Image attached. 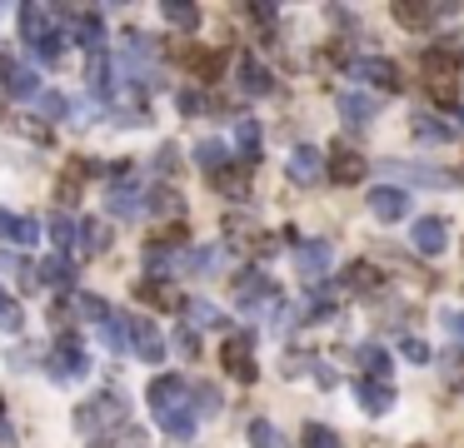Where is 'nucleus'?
<instances>
[{"mask_svg":"<svg viewBox=\"0 0 464 448\" xmlns=\"http://www.w3.org/2000/svg\"><path fill=\"white\" fill-rule=\"evenodd\" d=\"M420 70H424V90H430L434 105H454V100H459V70H464V65L454 60V50H444V45L424 50Z\"/></svg>","mask_w":464,"mask_h":448,"instance_id":"1","label":"nucleus"},{"mask_svg":"<svg viewBox=\"0 0 464 448\" xmlns=\"http://www.w3.org/2000/svg\"><path fill=\"white\" fill-rule=\"evenodd\" d=\"M130 414V399L125 394H115V389H105V394H96L86 408L76 414V428L80 434H96V438H105V428L115 434V424Z\"/></svg>","mask_w":464,"mask_h":448,"instance_id":"2","label":"nucleus"},{"mask_svg":"<svg viewBox=\"0 0 464 448\" xmlns=\"http://www.w3.org/2000/svg\"><path fill=\"white\" fill-rule=\"evenodd\" d=\"M45 369H50L55 379H86V369H90V354L80 349V339H76V334H65V339L55 344L50 354H45Z\"/></svg>","mask_w":464,"mask_h":448,"instance_id":"3","label":"nucleus"},{"mask_svg":"<svg viewBox=\"0 0 464 448\" xmlns=\"http://www.w3.org/2000/svg\"><path fill=\"white\" fill-rule=\"evenodd\" d=\"M145 394H150V408H155L160 418H170V414H180V408H190V384H185L180 373H160V379H155Z\"/></svg>","mask_w":464,"mask_h":448,"instance_id":"4","label":"nucleus"},{"mask_svg":"<svg viewBox=\"0 0 464 448\" xmlns=\"http://www.w3.org/2000/svg\"><path fill=\"white\" fill-rule=\"evenodd\" d=\"M335 264V245L330 239H310V245H295V269H300L305 284H320Z\"/></svg>","mask_w":464,"mask_h":448,"instance_id":"5","label":"nucleus"},{"mask_svg":"<svg viewBox=\"0 0 464 448\" xmlns=\"http://www.w3.org/2000/svg\"><path fill=\"white\" fill-rule=\"evenodd\" d=\"M130 354H135V359H145V363H160L165 359V334L155 329L145 314H130Z\"/></svg>","mask_w":464,"mask_h":448,"instance_id":"6","label":"nucleus"},{"mask_svg":"<svg viewBox=\"0 0 464 448\" xmlns=\"http://www.w3.org/2000/svg\"><path fill=\"white\" fill-rule=\"evenodd\" d=\"M220 363H225L230 379H240V384H255L259 369H255V354H250V339H225V349H220Z\"/></svg>","mask_w":464,"mask_h":448,"instance_id":"7","label":"nucleus"},{"mask_svg":"<svg viewBox=\"0 0 464 448\" xmlns=\"http://www.w3.org/2000/svg\"><path fill=\"white\" fill-rule=\"evenodd\" d=\"M369 214L385 220V224L405 220V214H410V194H405L400 184H375V190H369Z\"/></svg>","mask_w":464,"mask_h":448,"instance_id":"8","label":"nucleus"},{"mask_svg":"<svg viewBox=\"0 0 464 448\" xmlns=\"http://www.w3.org/2000/svg\"><path fill=\"white\" fill-rule=\"evenodd\" d=\"M414 249H420V255H444V249H450V224L440 220V214H424V220H414Z\"/></svg>","mask_w":464,"mask_h":448,"instance_id":"9","label":"nucleus"},{"mask_svg":"<svg viewBox=\"0 0 464 448\" xmlns=\"http://www.w3.org/2000/svg\"><path fill=\"white\" fill-rule=\"evenodd\" d=\"M265 299H275V284L259 274V269H245V274L235 279V304L240 309H259Z\"/></svg>","mask_w":464,"mask_h":448,"instance_id":"10","label":"nucleus"},{"mask_svg":"<svg viewBox=\"0 0 464 448\" xmlns=\"http://www.w3.org/2000/svg\"><path fill=\"white\" fill-rule=\"evenodd\" d=\"M324 170H330V180H335V184H359L369 175V165H365V155H355V149L340 145L335 155H330V165H324Z\"/></svg>","mask_w":464,"mask_h":448,"instance_id":"11","label":"nucleus"},{"mask_svg":"<svg viewBox=\"0 0 464 448\" xmlns=\"http://www.w3.org/2000/svg\"><path fill=\"white\" fill-rule=\"evenodd\" d=\"M285 175H290L295 184H314L324 175V155H320V149H310V145H300L290 160H285Z\"/></svg>","mask_w":464,"mask_h":448,"instance_id":"12","label":"nucleus"},{"mask_svg":"<svg viewBox=\"0 0 464 448\" xmlns=\"http://www.w3.org/2000/svg\"><path fill=\"white\" fill-rule=\"evenodd\" d=\"M385 175H395V180H405V184H430V190H444V184H454V175L430 170V165H385Z\"/></svg>","mask_w":464,"mask_h":448,"instance_id":"13","label":"nucleus"},{"mask_svg":"<svg viewBox=\"0 0 464 448\" xmlns=\"http://www.w3.org/2000/svg\"><path fill=\"white\" fill-rule=\"evenodd\" d=\"M355 80H369V85H385V90H400V70H395V60H379V55H369V60L355 65Z\"/></svg>","mask_w":464,"mask_h":448,"instance_id":"14","label":"nucleus"},{"mask_svg":"<svg viewBox=\"0 0 464 448\" xmlns=\"http://www.w3.org/2000/svg\"><path fill=\"white\" fill-rule=\"evenodd\" d=\"M0 239H11V245H35V239H41V224L25 220V214L0 210Z\"/></svg>","mask_w":464,"mask_h":448,"instance_id":"15","label":"nucleus"},{"mask_svg":"<svg viewBox=\"0 0 464 448\" xmlns=\"http://www.w3.org/2000/svg\"><path fill=\"white\" fill-rule=\"evenodd\" d=\"M359 408H365V414H389V408H395V384L365 379V384H359Z\"/></svg>","mask_w":464,"mask_h":448,"instance_id":"16","label":"nucleus"},{"mask_svg":"<svg viewBox=\"0 0 464 448\" xmlns=\"http://www.w3.org/2000/svg\"><path fill=\"white\" fill-rule=\"evenodd\" d=\"M240 90H245V95H270V90H275L270 70H265L255 55H245V60H240Z\"/></svg>","mask_w":464,"mask_h":448,"instance_id":"17","label":"nucleus"},{"mask_svg":"<svg viewBox=\"0 0 464 448\" xmlns=\"http://www.w3.org/2000/svg\"><path fill=\"white\" fill-rule=\"evenodd\" d=\"M135 299H141V304H155V309H180V294H175L165 279H141V284H135Z\"/></svg>","mask_w":464,"mask_h":448,"instance_id":"18","label":"nucleus"},{"mask_svg":"<svg viewBox=\"0 0 464 448\" xmlns=\"http://www.w3.org/2000/svg\"><path fill=\"white\" fill-rule=\"evenodd\" d=\"M86 175H100V165L70 160V165H65V175H60V184H55V194H60L65 204H76L80 200V180H86Z\"/></svg>","mask_w":464,"mask_h":448,"instance_id":"19","label":"nucleus"},{"mask_svg":"<svg viewBox=\"0 0 464 448\" xmlns=\"http://www.w3.org/2000/svg\"><path fill=\"white\" fill-rule=\"evenodd\" d=\"M340 115H345L350 125H369V120L379 115V105L369 95H359V90H345V95H340Z\"/></svg>","mask_w":464,"mask_h":448,"instance_id":"20","label":"nucleus"},{"mask_svg":"<svg viewBox=\"0 0 464 448\" xmlns=\"http://www.w3.org/2000/svg\"><path fill=\"white\" fill-rule=\"evenodd\" d=\"M35 284H50V289H70L76 284V269H70V259H45V264H35Z\"/></svg>","mask_w":464,"mask_h":448,"instance_id":"21","label":"nucleus"},{"mask_svg":"<svg viewBox=\"0 0 464 448\" xmlns=\"http://www.w3.org/2000/svg\"><path fill=\"white\" fill-rule=\"evenodd\" d=\"M105 210L110 214H125V220H130V214L145 210V200H141V190H135V184H115V190L105 194Z\"/></svg>","mask_w":464,"mask_h":448,"instance_id":"22","label":"nucleus"},{"mask_svg":"<svg viewBox=\"0 0 464 448\" xmlns=\"http://www.w3.org/2000/svg\"><path fill=\"white\" fill-rule=\"evenodd\" d=\"M379 284H385V274H379L375 264H365V259L345 269V289H350V294H369V289H379Z\"/></svg>","mask_w":464,"mask_h":448,"instance_id":"23","label":"nucleus"},{"mask_svg":"<svg viewBox=\"0 0 464 448\" xmlns=\"http://www.w3.org/2000/svg\"><path fill=\"white\" fill-rule=\"evenodd\" d=\"M185 60H190V70L200 75V80H220V70H225V50H190L185 55Z\"/></svg>","mask_w":464,"mask_h":448,"instance_id":"24","label":"nucleus"},{"mask_svg":"<svg viewBox=\"0 0 464 448\" xmlns=\"http://www.w3.org/2000/svg\"><path fill=\"white\" fill-rule=\"evenodd\" d=\"M195 165H200V170H210V175H220L230 165V149L220 145V139H200V145H195Z\"/></svg>","mask_w":464,"mask_h":448,"instance_id":"25","label":"nucleus"},{"mask_svg":"<svg viewBox=\"0 0 464 448\" xmlns=\"http://www.w3.org/2000/svg\"><path fill=\"white\" fill-rule=\"evenodd\" d=\"M90 448H150V434L145 428H115V434L96 438Z\"/></svg>","mask_w":464,"mask_h":448,"instance_id":"26","label":"nucleus"},{"mask_svg":"<svg viewBox=\"0 0 464 448\" xmlns=\"http://www.w3.org/2000/svg\"><path fill=\"white\" fill-rule=\"evenodd\" d=\"M5 95H11V100H31V95H41V80H35V70L15 65L11 80H5Z\"/></svg>","mask_w":464,"mask_h":448,"instance_id":"27","label":"nucleus"},{"mask_svg":"<svg viewBox=\"0 0 464 448\" xmlns=\"http://www.w3.org/2000/svg\"><path fill=\"white\" fill-rule=\"evenodd\" d=\"M235 139H240V160L255 165V160H259V125H255V120H240V125H235Z\"/></svg>","mask_w":464,"mask_h":448,"instance_id":"28","label":"nucleus"},{"mask_svg":"<svg viewBox=\"0 0 464 448\" xmlns=\"http://www.w3.org/2000/svg\"><path fill=\"white\" fill-rule=\"evenodd\" d=\"M76 249H80V255H100V249H105V235H100L96 220H80L76 224Z\"/></svg>","mask_w":464,"mask_h":448,"instance_id":"29","label":"nucleus"},{"mask_svg":"<svg viewBox=\"0 0 464 448\" xmlns=\"http://www.w3.org/2000/svg\"><path fill=\"white\" fill-rule=\"evenodd\" d=\"M359 369H365L369 379H385V384H389V354L379 349V344H369V349H359Z\"/></svg>","mask_w":464,"mask_h":448,"instance_id":"30","label":"nucleus"},{"mask_svg":"<svg viewBox=\"0 0 464 448\" xmlns=\"http://www.w3.org/2000/svg\"><path fill=\"white\" fill-rule=\"evenodd\" d=\"M165 21L180 25V31H195V25H200V11H195L190 0H165Z\"/></svg>","mask_w":464,"mask_h":448,"instance_id":"31","label":"nucleus"},{"mask_svg":"<svg viewBox=\"0 0 464 448\" xmlns=\"http://www.w3.org/2000/svg\"><path fill=\"white\" fill-rule=\"evenodd\" d=\"M215 184H220V194H230V200H245V194H250L245 170H235V165H225V170L215 175Z\"/></svg>","mask_w":464,"mask_h":448,"instance_id":"32","label":"nucleus"},{"mask_svg":"<svg viewBox=\"0 0 464 448\" xmlns=\"http://www.w3.org/2000/svg\"><path fill=\"white\" fill-rule=\"evenodd\" d=\"M190 329H225V314L200 299V304H190Z\"/></svg>","mask_w":464,"mask_h":448,"instance_id":"33","label":"nucleus"},{"mask_svg":"<svg viewBox=\"0 0 464 448\" xmlns=\"http://www.w3.org/2000/svg\"><path fill=\"white\" fill-rule=\"evenodd\" d=\"M0 329H5V334H21V329H25V314H21V304H15V299L5 294V289H0Z\"/></svg>","mask_w":464,"mask_h":448,"instance_id":"34","label":"nucleus"},{"mask_svg":"<svg viewBox=\"0 0 464 448\" xmlns=\"http://www.w3.org/2000/svg\"><path fill=\"white\" fill-rule=\"evenodd\" d=\"M250 448H285V438L275 434L270 418H255V424H250Z\"/></svg>","mask_w":464,"mask_h":448,"instance_id":"35","label":"nucleus"},{"mask_svg":"<svg viewBox=\"0 0 464 448\" xmlns=\"http://www.w3.org/2000/svg\"><path fill=\"white\" fill-rule=\"evenodd\" d=\"M100 334H105V344L115 354H130V319H105V324H100Z\"/></svg>","mask_w":464,"mask_h":448,"instance_id":"36","label":"nucleus"},{"mask_svg":"<svg viewBox=\"0 0 464 448\" xmlns=\"http://www.w3.org/2000/svg\"><path fill=\"white\" fill-rule=\"evenodd\" d=\"M25 50H31V60H45V65H55V60H60V35H55V31H45L41 40H31Z\"/></svg>","mask_w":464,"mask_h":448,"instance_id":"37","label":"nucleus"},{"mask_svg":"<svg viewBox=\"0 0 464 448\" xmlns=\"http://www.w3.org/2000/svg\"><path fill=\"white\" fill-rule=\"evenodd\" d=\"M21 35H25V45L45 35V11L41 5H21Z\"/></svg>","mask_w":464,"mask_h":448,"instance_id":"38","label":"nucleus"},{"mask_svg":"<svg viewBox=\"0 0 464 448\" xmlns=\"http://www.w3.org/2000/svg\"><path fill=\"white\" fill-rule=\"evenodd\" d=\"M160 424H165V434H170V438H180V444H185V438H195V408H180V414L160 418Z\"/></svg>","mask_w":464,"mask_h":448,"instance_id":"39","label":"nucleus"},{"mask_svg":"<svg viewBox=\"0 0 464 448\" xmlns=\"http://www.w3.org/2000/svg\"><path fill=\"white\" fill-rule=\"evenodd\" d=\"M430 15H434V5H410V0H400V5H395V21L410 25V31H420Z\"/></svg>","mask_w":464,"mask_h":448,"instance_id":"40","label":"nucleus"},{"mask_svg":"<svg viewBox=\"0 0 464 448\" xmlns=\"http://www.w3.org/2000/svg\"><path fill=\"white\" fill-rule=\"evenodd\" d=\"M190 408H195V418H200V414H220V394L210 384H195L190 389Z\"/></svg>","mask_w":464,"mask_h":448,"instance_id":"41","label":"nucleus"},{"mask_svg":"<svg viewBox=\"0 0 464 448\" xmlns=\"http://www.w3.org/2000/svg\"><path fill=\"white\" fill-rule=\"evenodd\" d=\"M35 105H41V115H45V120H65L70 100H65L60 90H41V95H35Z\"/></svg>","mask_w":464,"mask_h":448,"instance_id":"42","label":"nucleus"},{"mask_svg":"<svg viewBox=\"0 0 464 448\" xmlns=\"http://www.w3.org/2000/svg\"><path fill=\"white\" fill-rule=\"evenodd\" d=\"M76 314H80V319H90V324H105V319H110L105 299H96V294H80V299H76Z\"/></svg>","mask_w":464,"mask_h":448,"instance_id":"43","label":"nucleus"},{"mask_svg":"<svg viewBox=\"0 0 464 448\" xmlns=\"http://www.w3.org/2000/svg\"><path fill=\"white\" fill-rule=\"evenodd\" d=\"M414 135L430 139V145H444V139H450V125H440V120H430V115H414Z\"/></svg>","mask_w":464,"mask_h":448,"instance_id":"44","label":"nucleus"},{"mask_svg":"<svg viewBox=\"0 0 464 448\" xmlns=\"http://www.w3.org/2000/svg\"><path fill=\"white\" fill-rule=\"evenodd\" d=\"M305 448H340V434L324 424H305Z\"/></svg>","mask_w":464,"mask_h":448,"instance_id":"45","label":"nucleus"},{"mask_svg":"<svg viewBox=\"0 0 464 448\" xmlns=\"http://www.w3.org/2000/svg\"><path fill=\"white\" fill-rule=\"evenodd\" d=\"M50 239L55 245H76V220H70V214H50Z\"/></svg>","mask_w":464,"mask_h":448,"instance_id":"46","label":"nucleus"},{"mask_svg":"<svg viewBox=\"0 0 464 448\" xmlns=\"http://www.w3.org/2000/svg\"><path fill=\"white\" fill-rule=\"evenodd\" d=\"M145 204H150L155 214H180V194H175V190H150V200H145Z\"/></svg>","mask_w":464,"mask_h":448,"instance_id":"47","label":"nucleus"},{"mask_svg":"<svg viewBox=\"0 0 464 448\" xmlns=\"http://www.w3.org/2000/svg\"><path fill=\"white\" fill-rule=\"evenodd\" d=\"M400 354H405L410 363H430V359H434L430 344H420V339H405V344H400Z\"/></svg>","mask_w":464,"mask_h":448,"instance_id":"48","label":"nucleus"},{"mask_svg":"<svg viewBox=\"0 0 464 448\" xmlns=\"http://www.w3.org/2000/svg\"><path fill=\"white\" fill-rule=\"evenodd\" d=\"M125 45H130V55H141V50H145V40H141L135 31L125 35ZM120 70H125V75H135V70H141V60H125V55H120Z\"/></svg>","mask_w":464,"mask_h":448,"instance_id":"49","label":"nucleus"},{"mask_svg":"<svg viewBox=\"0 0 464 448\" xmlns=\"http://www.w3.org/2000/svg\"><path fill=\"white\" fill-rule=\"evenodd\" d=\"M0 269H5V274H31V269H25V259L21 255H15V249H0Z\"/></svg>","mask_w":464,"mask_h":448,"instance_id":"50","label":"nucleus"},{"mask_svg":"<svg viewBox=\"0 0 464 448\" xmlns=\"http://www.w3.org/2000/svg\"><path fill=\"white\" fill-rule=\"evenodd\" d=\"M175 349H180L185 359H195V354H200V339H195V329H180V334H175Z\"/></svg>","mask_w":464,"mask_h":448,"instance_id":"51","label":"nucleus"},{"mask_svg":"<svg viewBox=\"0 0 464 448\" xmlns=\"http://www.w3.org/2000/svg\"><path fill=\"white\" fill-rule=\"evenodd\" d=\"M180 110H185V115H200V110H205V95H195V90H185V95H180Z\"/></svg>","mask_w":464,"mask_h":448,"instance_id":"52","label":"nucleus"},{"mask_svg":"<svg viewBox=\"0 0 464 448\" xmlns=\"http://www.w3.org/2000/svg\"><path fill=\"white\" fill-rule=\"evenodd\" d=\"M444 324H450V334L464 344V314H444Z\"/></svg>","mask_w":464,"mask_h":448,"instance_id":"53","label":"nucleus"},{"mask_svg":"<svg viewBox=\"0 0 464 448\" xmlns=\"http://www.w3.org/2000/svg\"><path fill=\"white\" fill-rule=\"evenodd\" d=\"M155 165H160V170H165V175H170V170H175V149H170V145H165V149H160V160H155Z\"/></svg>","mask_w":464,"mask_h":448,"instance_id":"54","label":"nucleus"},{"mask_svg":"<svg viewBox=\"0 0 464 448\" xmlns=\"http://www.w3.org/2000/svg\"><path fill=\"white\" fill-rule=\"evenodd\" d=\"M0 448H15V434H11V424L0 418Z\"/></svg>","mask_w":464,"mask_h":448,"instance_id":"55","label":"nucleus"},{"mask_svg":"<svg viewBox=\"0 0 464 448\" xmlns=\"http://www.w3.org/2000/svg\"><path fill=\"white\" fill-rule=\"evenodd\" d=\"M11 70H15V65L5 60V55H0V90H5V80H11Z\"/></svg>","mask_w":464,"mask_h":448,"instance_id":"56","label":"nucleus"},{"mask_svg":"<svg viewBox=\"0 0 464 448\" xmlns=\"http://www.w3.org/2000/svg\"><path fill=\"white\" fill-rule=\"evenodd\" d=\"M454 115H459V125H464V105H459V110H454Z\"/></svg>","mask_w":464,"mask_h":448,"instance_id":"57","label":"nucleus"}]
</instances>
